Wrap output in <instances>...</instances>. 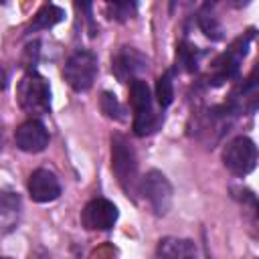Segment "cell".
<instances>
[{"label":"cell","mask_w":259,"mask_h":259,"mask_svg":"<svg viewBox=\"0 0 259 259\" xmlns=\"http://www.w3.org/2000/svg\"><path fill=\"white\" fill-rule=\"evenodd\" d=\"M101 109H103V113L107 115V117H111V119H117V121H121V119H125V109H123V105L117 101V97L113 95V93H109V91H103V95H101Z\"/></svg>","instance_id":"cell-15"},{"label":"cell","mask_w":259,"mask_h":259,"mask_svg":"<svg viewBox=\"0 0 259 259\" xmlns=\"http://www.w3.org/2000/svg\"><path fill=\"white\" fill-rule=\"evenodd\" d=\"M148 65H146V59L138 53V51H134V49H123L115 59H113V65H111V69H113V73L121 79V81H125V79H136V73H140V71H144Z\"/></svg>","instance_id":"cell-12"},{"label":"cell","mask_w":259,"mask_h":259,"mask_svg":"<svg viewBox=\"0 0 259 259\" xmlns=\"http://www.w3.org/2000/svg\"><path fill=\"white\" fill-rule=\"evenodd\" d=\"M16 99L22 111L30 115H45L51 109V87L49 81L36 73L28 71L16 87Z\"/></svg>","instance_id":"cell-1"},{"label":"cell","mask_w":259,"mask_h":259,"mask_svg":"<svg viewBox=\"0 0 259 259\" xmlns=\"http://www.w3.org/2000/svg\"><path fill=\"white\" fill-rule=\"evenodd\" d=\"M22 214V202L16 192L10 190H0V235L12 233Z\"/></svg>","instance_id":"cell-10"},{"label":"cell","mask_w":259,"mask_h":259,"mask_svg":"<svg viewBox=\"0 0 259 259\" xmlns=\"http://www.w3.org/2000/svg\"><path fill=\"white\" fill-rule=\"evenodd\" d=\"M65 18V10L55 6V4H45L32 18L28 32H36V30H47L51 26H55L57 22H61Z\"/></svg>","instance_id":"cell-13"},{"label":"cell","mask_w":259,"mask_h":259,"mask_svg":"<svg viewBox=\"0 0 259 259\" xmlns=\"http://www.w3.org/2000/svg\"><path fill=\"white\" fill-rule=\"evenodd\" d=\"M28 194L34 202H53L61 196V182L51 170L36 168L28 178Z\"/></svg>","instance_id":"cell-9"},{"label":"cell","mask_w":259,"mask_h":259,"mask_svg":"<svg viewBox=\"0 0 259 259\" xmlns=\"http://www.w3.org/2000/svg\"><path fill=\"white\" fill-rule=\"evenodd\" d=\"M140 190L148 198L150 206L156 210V214H166L170 204H172V184L168 178L158 172L150 170L142 180H140Z\"/></svg>","instance_id":"cell-6"},{"label":"cell","mask_w":259,"mask_h":259,"mask_svg":"<svg viewBox=\"0 0 259 259\" xmlns=\"http://www.w3.org/2000/svg\"><path fill=\"white\" fill-rule=\"evenodd\" d=\"M6 85H8V73L4 67H0V91H4Z\"/></svg>","instance_id":"cell-18"},{"label":"cell","mask_w":259,"mask_h":259,"mask_svg":"<svg viewBox=\"0 0 259 259\" xmlns=\"http://www.w3.org/2000/svg\"><path fill=\"white\" fill-rule=\"evenodd\" d=\"M14 142L22 152L28 154H36L42 152L49 146V130L45 127V123L36 117H30L26 121H22L16 132H14Z\"/></svg>","instance_id":"cell-8"},{"label":"cell","mask_w":259,"mask_h":259,"mask_svg":"<svg viewBox=\"0 0 259 259\" xmlns=\"http://www.w3.org/2000/svg\"><path fill=\"white\" fill-rule=\"evenodd\" d=\"M107 10L113 14L111 18L125 20V18H130L132 12L136 10V4H130V2H115V4H107Z\"/></svg>","instance_id":"cell-16"},{"label":"cell","mask_w":259,"mask_h":259,"mask_svg":"<svg viewBox=\"0 0 259 259\" xmlns=\"http://www.w3.org/2000/svg\"><path fill=\"white\" fill-rule=\"evenodd\" d=\"M160 259H198V249L194 241L180 237H164L158 243Z\"/></svg>","instance_id":"cell-11"},{"label":"cell","mask_w":259,"mask_h":259,"mask_svg":"<svg viewBox=\"0 0 259 259\" xmlns=\"http://www.w3.org/2000/svg\"><path fill=\"white\" fill-rule=\"evenodd\" d=\"M2 144H4V134H2V127H0V148H2Z\"/></svg>","instance_id":"cell-19"},{"label":"cell","mask_w":259,"mask_h":259,"mask_svg":"<svg viewBox=\"0 0 259 259\" xmlns=\"http://www.w3.org/2000/svg\"><path fill=\"white\" fill-rule=\"evenodd\" d=\"M223 162L235 176H247L257 164L255 142L247 136H239L231 140L223 152Z\"/></svg>","instance_id":"cell-5"},{"label":"cell","mask_w":259,"mask_h":259,"mask_svg":"<svg viewBox=\"0 0 259 259\" xmlns=\"http://www.w3.org/2000/svg\"><path fill=\"white\" fill-rule=\"evenodd\" d=\"M111 168H113L121 188L127 192V196L134 194L140 186L138 158H136L134 148L121 134H115L111 138Z\"/></svg>","instance_id":"cell-3"},{"label":"cell","mask_w":259,"mask_h":259,"mask_svg":"<svg viewBox=\"0 0 259 259\" xmlns=\"http://www.w3.org/2000/svg\"><path fill=\"white\" fill-rule=\"evenodd\" d=\"M130 103L134 107V132L136 136H150L160 127V115L154 111L152 93L146 81L132 79L130 81Z\"/></svg>","instance_id":"cell-2"},{"label":"cell","mask_w":259,"mask_h":259,"mask_svg":"<svg viewBox=\"0 0 259 259\" xmlns=\"http://www.w3.org/2000/svg\"><path fill=\"white\" fill-rule=\"evenodd\" d=\"M95 75H97V57L91 51H85V49L75 51L63 67L65 81L69 83L71 89H75L79 93L87 91L93 85Z\"/></svg>","instance_id":"cell-4"},{"label":"cell","mask_w":259,"mask_h":259,"mask_svg":"<svg viewBox=\"0 0 259 259\" xmlns=\"http://www.w3.org/2000/svg\"><path fill=\"white\" fill-rule=\"evenodd\" d=\"M156 99L160 103V107H168L174 99V81H172V73H164L158 83H156Z\"/></svg>","instance_id":"cell-14"},{"label":"cell","mask_w":259,"mask_h":259,"mask_svg":"<svg viewBox=\"0 0 259 259\" xmlns=\"http://www.w3.org/2000/svg\"><path fill=\"white\" fill-rule=\"evenodd\" d=\"M200 26H202V30H204V34L206 36H210V38H221V26L214 22V18L212 16H200Z\"/></svg>","instance_id":"cell-17"},{"label":"cell","mask_w":259,"mask_h":259,"mask_svg":"<svg viewBox=\"0 0 259 259\" xmlns=\"http://www.w3.org/2000/svg\"><path fill=\"white\" fill-rule=\"evenodd\" d=\"M0 259H10V257H0Z\"/></svg>","instance_id":"cell-20"},{"label":"cell","mask_w":259,"mask_h":259,"mask_svg":"<svg viewBox=\"0 0 259 259\" xmlns=\"http://www.w3.org/2000/svg\"><path fill=\"white\" fill-rule=\"evenodd\" d=\"M117 217V206L107 198H93L81 210V223L89 231H109Z\"/></svg>","instance_id":"cell-7"}]
</instances>
